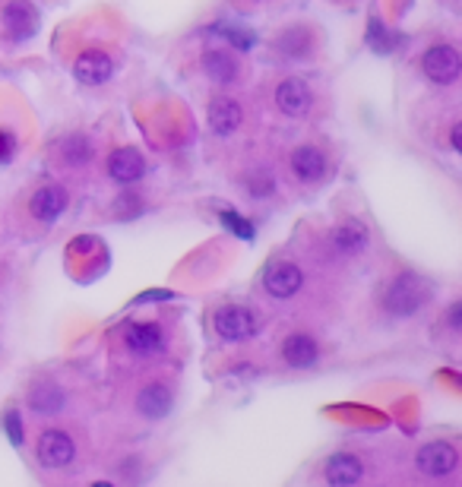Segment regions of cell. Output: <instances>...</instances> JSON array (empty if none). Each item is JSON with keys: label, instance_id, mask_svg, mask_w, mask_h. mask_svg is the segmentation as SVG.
Wrapping results in <instances>:
<instances>
[{"label": "cell", "instance_id": "obj_1", "mask_svg": "<svg viewBox=\"0 0 462 487\" xmlns=\"http://www.w3.org/2000/svg\"><path fill=\"white\" fill-rule=\"evenodd\" d=\"M431 301V282L418 272H400L384 292V307L392 317H415Z\"/></svg>", "mask_w": 462, "mask_h": 487}, {"label": "cell", "instance_id": "obj_2", "mask_svg": "<svg viewBox=\"0 0 462 487\" xmlns=\"http://www.w3.org/2000/svg\"><path fill=\"white\" fill-rule=\"evenodd\" d=\"M421 73L437 86L456 83L462 73L459 51H456L453 45H434V48H427L425 57H421Z\"/></svg>", "mask_w": 462, "mask_h": 487}, {"label": "cell", "instance_id": "obj_3", "mask_svg": "<svg viewBox=\"0 0 462 487\" xmlns=\"http://www.w3.org/2000/svg\"><path fill=\"white\" fill-rule=\"evenodd\" d=\"M415 466H418L421 475L427 478H447L450 472H456L459 466V452H456L453 443L447 440H434V443H425L415 456Z\"/></svg>", "mask_w": 462, "mask_h": 487}, {"label": "cell", "instance_id": "obj_4", "mask_svg": "<svg viewBox=\"0 0 462 487\" xmlns=\"http://www.w3.org/2000/svg\"><path fill=\"white\" fill-rule=\"evenodd\" d=\"M212 326H216V333L222 335L225 342H247V339H253V333H257L253 313L238 304L219 307L216 317H212Z\"/></svg>", "mask_w": 462, "mask_h": 487}, {"label": "cell", "instance_id": "obj_5", "mask_svg": "<svg viewBox=\"0 0 462 487\" xmlns=\"http://www.w3.org/2000/svg\"><path fill=\"white\" fill-rule=\"evenodd\" d=\"M36 456L45 468H67L73 462V456H77V446H73L67 431H45L38 437Z\"/></svg>", "mask_w": 462, "mask_h": 487}, {"label": "cell", "instance_id": "obj_6", "mask_svg": "<svg viewBox=\"0 0 462 487\" xmlns=\"http://www.w3.org/2000/svg\"><path fill=\"white\" fill-rule=\"evenodd\" d=\"M301 285H304V272L294 263H285V260L269 263L267 272H263V288L279 301L294 298V294L301 292Z\"/></svg>", "mask_w": 462, "mask_h": 487}, {"label": "cell", "instance_id": "obj_7", "mask_svg": "<svg viewBox=\"0 0 462 487\" xmlns=\"http://www.w3.org/2000/svg\"><path fill=\"white\" fill-rule=\"evenodd\" d=\"M310 104H314V95H310V89L304 86V79L288 77L276 86V108H279L285 118H304V114L310 111Z\"/></svg>", "mask_w": 462, "mask_h": 487}, {"label": "cell", "instance_id": "obj_8", "mask_svg": "<svg viewBox=\"0 0 462 487\" xmlns=\"http://www.w3.org/2000/svg\"><path fill=\"white\" fill-rule=\"evenodd\" d=\"M114 73V61L105 54V51H83L73 63V77L83 86H102L108 83Z\"/></svg>", "mask_w": 462, "mask_h": 487}, {"label": "cell", "instance_id": "obj_9", "mask_svg": "<svg viewBox=\"0 0 462 487\" xmlns=\"http://www.w3.org/2000/svg\"><path fill=\"white\" fill-rule=\"evenodd\" d=\"M124 345L134 355H155V351L165 348V329L159 323H127Z\"/></svg>", "mask_w": 462, "mask_h": 487}, {"label": "cell", "instance_id": "obj_10", "mask_svg": "<svg viewBox=\"0 0 462 487\" xmlns=\"http://www.w3.org/2000/svg\"><path fill=\"white\" fill-rule=\"evenodd\" d=\"M4 26H7L10 38L16 42H26L32 38L38 29V13L36 7L29 4V0H10L7 7H4Z\"/></svg>", "mask_w": 462, "mask_h": 487}, {"label": "cell", "instance_id": "obj_11", "mask_svg": "<svg viewBox=\"0 0 462 487\" xmlns=\"http://www.w3.org/2000/svg\"><path fill=\"white\" fill-rule=\"evenodd\" d=\"M67 202H70L67 190L57 187V184H48V187H42V190H36V194H32V200H29V209H32V216H36L38 222L51 225V222H57V219L63 216Z\"/></svg>", "mask_w": 462, "mask_h": 487}, {"label": "cell", "instance_id": "obj_12", "mask_svg": "<svg viewBox=\"0 0 462 487\" xmlns=\"http://www.w3.org/2000/svg\"><path fill=\"white\" fill-rule=\"evenodd\" d=\"M175 409V392L165 386V383H146L136 396V411L149 421H161L169 417V411Z\"/></svg>", "mask_w": 462, "mask_h": 487}, {"label": "cell", "instance_id": "obj_13", "mask_svg": "<svg viewBox=\"0 0 462 487\" xmlns=\"http://www.w3.org/2000/svg\"><path fill=\"white\" fill-rule=\"evenodd\" d=\"M317 358H320V348H317L314 335L292 333L285 342H282V361H285L288 367L308 370V367H314V364H317Z\"/></svg>", "mask_w": 462, "mask_h": 487}, {"label": "cell", "instance_id": "obj_14", "mask_svg": "<svg viewBox=\"0 0 462 487\" xmlns=\"http://www.w3.org/2000/svg\"><path fill=\"white\" fill-rule=\"evenodd\" d=\"M206 124L216 136H231L241 127V104L235 98H212L206 108Z\"/></svg>", "mask_w": 462, "mask_h": 487}, {"label": "cell", "instance_id": "obj_15", "mask_svg": "<svg viewBox=\"0 0 462 487\" xmlns=\"http://www.w3.org/2000/svg\"><path fill=\"white\" fill-rule=\"evenodd\" d=\"M108 174H111V181L118 184H136L146 174V159H143L136 149H118V153H111V159H108Z\"/></svg>", "mask_w": 462, "mask_h": 487}, {"label": "cell", "instance_id": "obj_16", "mask_svg": "<svg viewBox=\"0 0 462 487\" xmlns=\"http://www.w3.org/2000/svg\"><path fill=\"white\" fill-rule=\"evenodd\" d=\"M292 171H294V177L304 184L323 181V174H326V155H323L317 146H298L292 153Z\"/></svg>", "mask_w": 462, "mask_h": 487}, {"label": "cell", "instance_id": "obj_17", "mask_svg": "<svg viewBox=\"0 0 462 487\" xmlns=\"http://www.w3.org/2000/svg\"><path fill=\"white\" fill-rule=\"evenodd\" d=\"M323 475H326V481L333 487H349V484H358V481H361L365 466H361V459L351 456V452H336V456H329Z\"/></svg>", "mask_w": 462, "mask_h": 487}, {"label": "cell", "instance_id": "obj_18", "mask_svg": "<svg viewBox=\"0 0 462 487\" xmlns=\"http://www.w3.org/2000/svg\"><path fill=\"white\" fill-rule=\"evenodd\" d=\"M203 73L212 79V83H219V86H231V83H235V79H238L241 63H238V57L228 54V51L212 48V51H206V54H203Z\"/></svg>", "mask_w": 462, "mask_h": 487}, {"label": "cell", "instance_id": "obj_19", "mask_svg": "<svg viewBox=\"0 0 462 487\" xmlns=\"http://www.w3.org/2000/svg\"><path fill=\"white\" fill-rule=\"evenodd\" d=\"M67 405V396L57 383H36L32 390H29V409L36 411V415H45V417H54L63 411Z\"/></svg>", "mask_w": 462, "mask_h": 487}, {"label": "cell", "instance_id": "obj_20", "mask_svg": "<svg viewBox=\"0 0 462 487\" xmlns=\"http://www.w3.org/2000/svg\"><path fill=\"white\" fill-rule=\"evenodd\" d=\"M276 51H279L282 57H288V61H304V57H310V51H314V35L304 26L282 29V35L276 38Z\"/></svg>", "mask_w": 462, "mask_h": 487}, {"label": "cell", "instance_id": "obj_21", "mask_svg": "<svg viewBox=\"0 0 462 487\" xmlns=\"http://www.w3.org/2000/svg\"><path fill=\"white\" fill-rule=\"evenodd\" d=\"M333 247H336L342 257H355L367 247V228L361 222H342L333 231Z\"/></svg>", "mask_w": 462, "mask_h": 487}, {"label": "cell", "instance_id": "obj_22", "mask_svg": "<svg viewBox=\"0 0 462 487\" xmlns=\"http://www.w3.org/2000/svg\"><path fill=\"white\" fill-rule=\"evenodd\" d=\"M57 153L67 165H89L92 161V143L83 136V133H70L57 143Z\"/></svg>", "mask_w": 462, "mask_h": 487}, {"label": "cell", "instance_id": "obj_23", "mask_svg": "<svg viewBox=\"0 0 462 487\" xmlns=\"http://www.w3.org/2000/svg\"><path fill=\"white\" fill-rule=\"evenodd\" d=\"M367 45H371L377 54H390V51L400 45V38H396L390 29L380 26V20H371V26H367Z\"/></svg>", "mask_w": 462, "mask_h": 487}, {"label": "cell", "instance_id": "obj_24", "mask_svg": "<svg viewBox=\"0 0 462 487\" xmlns=\"http://www.w3.org/2000/svg\"><path fill=\"white\" fill-rule=\"evenodd\" d=\"M247 194H251L253 200H267V196L276 194V177L269 171L247 174Z\"/></svg>", "mask_w": 462, "mask_h": 487}, {"label": "cell", "instance_id": "obj_25", "mask_svg": "<svg viewBox=\"0 0 462 487\" xmlns=\"http://www.w3.org/2000/svg\"><path fill=\"white\" fill-rule=\"evenodd\" d=\"M4 431H7L10 443H13V446H22V421H20V411L10 409L7 415H4Z\"/></svg>", "mask_w": 462, "mask_h": 487}, {"label": "cell", "instance_id": "obj_26", "mask_svg": "<svg viewBox=\"0 0 462 487\" xmlns=\"http://www.w3.org/2000/svg\"><path fill=\"white\" fill-rule=\"evenodd\" d=\"M16 153V139L10 130H0V165H7Z\"/></svg>", "mask_w": 462, "mask_h": 487}, {"label": "cell", "instance_id": "obj_27", "mask_svg": "<svg viewBox=\"0 0 462 487\" xmlns=\"http://www.w3.org/2000/svg\"><path fill=\"white\" fill-rule=\"evenodd\" d=\"M225 38H228V42L235 45V48H241V51H247L253 45V35H247V29H228Z\"/></svg>", "mask_w": 462, "mask_h": 487}, {"label": "cell", "instance_id": "obj_28", "mask_svg": "<svg viewBox=\"0 0 462 487\" xmlns=\"http://www.w3.org/2000/svg\"><path fill=\"white\" fill-rule=\"evenodd\" d=\"M222 222H225V228L241 231V237H251L253 235L251 222H244V219H238V216H231V212H222Z\"/></svg>", "mask_w": 462, "mask_h": 487}, {"label": "cell", "instance_id": "obj_29", "mask_svg": "<svg viewBox=\"0 0 462 487\" xmlns=\"http://www.w3.org/2000/svg\"><path fill=\"white\" fill-rule=\"evenodd\" d=\"M459 313H462V304H450V313H447V320H450V329H456L459 333Z\"/></svg>", "mask_w": 462, "mask_h": 487}]
</instances>
